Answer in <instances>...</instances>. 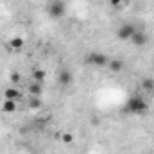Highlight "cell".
<instances>
[{"mask_svg": "<svg viewBox=\"0 0 154 154\" xmlns=\"http://www.w3.org/2000/svg\"><path fill=\"white\" fill-rule=\"evenodd\" d=\"M29 91H31L32 97H39V95H41V84H39V82H32V84L29 86Z\"/></svg>", "mask_w": 154, "mask_h": 154, "instance_id": "obj_12", "label": "cell"}, {"mask_svg": "<svg viewBox=\"0 0 154 154\" xmlns=\"http://www.w3.org/2000/svg\"><path fill=\"white\" fill-rule=\"evenodd\" d=\"M131 41L134 43V47H143L145 43H147V34L143 32V31H134V34L131 36Z\"/></svg>", "mask_w": 154, "mask_h": 154, "instance_id": "obj_5", "label": "cell"}, {"mask_svg": "<svg viewBox=\"0 0 154 154\" xmlns=\"http://www.w3.org/2000/svg\"><path fill=\"white\" fill-rule=\"evenodd\" d=\"M61 142H63V143H72V142H74V134H72V133H63Z\"/></svg>", "mask_w": 154, "mask_h": 154, "instance_id": "obj_13", "label": "cell"}, {"mask_svg": "<svg viewBox=\"0 0 154 154\" xmlns=\"http://www.w3.org/2000/svg\"><path fill=\"white\" fill-rule=\"evenodd\" d=\"M120 4H122V0H109L111 7H120Z\"/></svg>", "mask_w": 154, "mask_h": 154, "instance_id": "obj_16", "label": "cell"}, {"mask_svg": "<svg viewBox=\"0 0 154 154\" xmlns=\"http://www.w3.org/2000/svg\"><path fill=\"white\" fill-rule=\"evenodd\" d=\"M29 106H31L32 109H39V108H41V100H39L38 97H32L31 102H29Z\"/></svg>", "mask_w": 154, "mask_h": 154, "instance_id": "obj_14", "label": "cell"}, {"mask_svg": "<svg viewBox=\"0 0 154 154\" xmlns=\"http://www.w3.org/2000/svg\"><path fill=\"white\" fill-rule=\"evenodd\" d=\"M86 63H88V65H91V66L102 68V66H108V63H109V57H108L106 54H102V52H91V54H88V57H86Z\"/></svg>", "mask_w": 154, "mask_h": 154, "instance_id": "obj_2", "label": "cell"}, {"mask_svg": "<svg viewBox=\"0 0 154 154\" xmlns=\"http://www.w3.org/2000/svg\"><path fill=\"white\" fill-rule=\"evenodd\" d=\"M57 81H59V84H61V86H68V84L74 81V77H72V72H70V70H63V72H59V77H57Z\"/></svg>", "mask_w": 154, "mask_h": 154, "instance_id": "obj_7", "label": "cell"}, {"mask_svg": "<svg viewBox=\"0 0 154 154\" xmlns=\"http://www.w3.org/2000/svg\"><path fill=\"white\" fill-rule=\"evenodd\" d=\"M4 99H11V100H18V99H22V91L18 90V88H7L5 91H4Z\"/></svg>", "mask_w": 154, "mask_h": 154, "instance_id": "obj_6", "label": "cell"}, {"mask_svg": "<svg viewBox=\"0 0 154 154\" xmlns=\"http://www.w3.org/2000/svg\"><path fill=\"white\" fill-rule=\"evenodd\" d=\"M45 77H47V72L45 70H41V68H34L32 70V79H34V82H43L45 81Z\"/></svg>", "mask_w": 154, "mask_h": 154, "instance_id": "obj_11", "label": "cell"}, {"mask_svg": "<svg viewBox=\"0 0 154 154\" xmlns=\"http://www.w3.org/2000/svg\"><path fill=\"white\" fill-rule=\"evenodd\" d=\"M66 13V5L63 0H56L48 5V16L50 18H63Z\"/></svg>", "mask_w": 154, "mask_h": 154, "instance_id": "obj_3", "label": "cell"}, {"mask_svg": "<svg viewBox=\"0 0 154 154\" xmlns=\"http://www.w3.org/2000/svg\"><path fill=\"white\" fill-rule=\"evenodd\" d=\"M108 66H109L111 72H122L124 70V61H120V59H109Z\"/></svg>", "mask_w": 154, "mask_h": 154, "instance_id": "obj_9", "label": "cell"}, {"mask_svg": "<svg viewBox=\"0 0 154 154\" xmlns=\"http://www.w3.org/2000/svg\"><path fill=\"white\" fill-rule=\"evenodd\" d=\"M142 86L145 88V90H154V79H143V82H142Z\"/></svg>", "mask_w": 154, "mask_h": 154, "instance_id": "obj_15", "label": "cell"}, {"mask_svg": "<svg viewBox=\"0 0 154 154\" xmlns=\"http://www.w3.org/2000/svg\"><path fill=\"white\" fill-rule=\"evenodd\" d=\"M134 31H136V27H134L133 23H124V25L116 31V38L118 39H131V36L134 34Z\"/></svg>", "mask_w": 154, "mask_h": 154, "instance_id": "obj_4", "label": "cell"}, {"mask_svg": "<svg viewBox=\"0 0 154 154\" xmlns=\"http://www.w3.org/2000/svg\"><path fill=\"white\" fill-rule=\"evenodd\" d=\"M2 111H4V113H14V111H16V100L4 99V102H2Z\"/></svg>", "mask_w": 154, "mask_h": 154, "instance_id": "obj_8", "label": "cell"}, {"mask_svg": "<svg viewBox=\"0 0 154 154\" xmlns=\"http://www.w3.org/2000/svg\"><path fill=\"white\" fill-rule=\"evenodd\" d=\"M11 81H13V82H18V81H20V74L13 72V74H11Z\"/></svg>", "mask_w": 154, "mask_h": 154, "instance_id": "obj_17", "label": "cell"}, {"mask_svg": "<svg viewBox=\"0 0 154 154\" xmlns=\"http://www.w3.org/2000/svg\"><path fill=\"white\" fill-rule=\"evenodd\" d=\"M147 102H145V99H142V97H133V99H129V102L125 104V111H129V113H143V111H147Z\"/></svg>", "mask_w": 154, "mask_h": 154, "instance_id": "obj_1", "label": "cell"}, {"mask_svg": "<svg viewBox=\"0 0 154 154\" xmlns=\"http://www.w3.org/2000/svg\"><path fill=\"white\" fill-rule=\"evenodd\" d=\"M23 45H25V41L20 38V36H16V38H13L9 41V48L11 50H20V48H23Z\"/></svg>", "mask_w": 154, "mask_h": 154, "instance_id": "obj_10", "label": "cell"}]
</instances>
